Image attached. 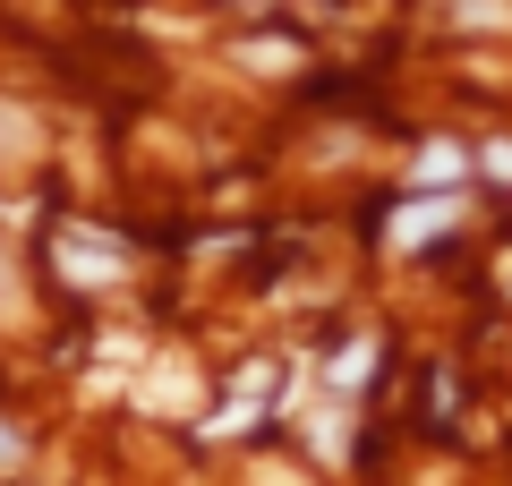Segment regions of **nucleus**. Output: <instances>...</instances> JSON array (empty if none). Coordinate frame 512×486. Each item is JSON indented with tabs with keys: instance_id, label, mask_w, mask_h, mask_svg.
<instances>
[{
	"instance_id": "1",
	"label": "nucleus",
	"mask_w": 512,
	"mask_h": 486,
	"mask_svg": "<svg viewBox=\"0 0 512 486\" xmlns=\"http://www.w3.org/2000/svg\"><path fill=\"white\" fill-rule=\"evenodd\" d=\"M120 265L128 256L111 248L103 231H60V273H69V282H120Z\"/></svg>"
},
{
	"instance_id": "2",
	"label": "nucleus",
	"mask_w": 512,
	"mask_h": 486,
	"mask_svg": "<svg viewBox=\"0 0 512 486\" xmlns=\"http://www.w3.org/2000/svg\"><path fill=\"white\" fill-rule=\"evenodd\" d=\"M461 222V205L453 197H436V205H410V214H393V248H419L427 231H453Z\"/></svg>"
},
{
	"instance_id": "3",
	"label": "nucleus",
	"mask_w": 512,
	"mask_h": 486,
	"mask_svg": "<svg viewBox=\"0 0 512 486\" xmlns=\"http://www.w3.org/2000/svg\"><path fill=\"white\" fill-rule=\"evenodd\" d=\"M453 171H461V145H427V154H419V180H436V188H453Z\"/></svg>"
},
{
	"instance_id": "4",
	"label": "nucleus",
	"mask_w": 512,
	"mask_h": 486,
	"mask_svg": "<svg viewBox=\"0 0 512 486\" xmlns=\"http://www.w3.org/2000/svg\"><path fill=\"white\" fill-rule=\"evenodd\" d=\"M9 299H18V273H9V256H0V307H9Z\"/></svg>"
},
{
	"instance_id": "5",
	"label": "nucleus",
	"mask_w": 512,
	"mask_h": 486,
	"mask_svg": "<svg viewBox=\"0 0 512 486\" xmlns=\"http://www.w3.org/2000/svg\"><path fill=\"white\" fill-rule=\"evenodd\" d=\"M0 461H18V435H9V427H0Z\"/></svg>"
}]
</instances>
